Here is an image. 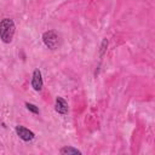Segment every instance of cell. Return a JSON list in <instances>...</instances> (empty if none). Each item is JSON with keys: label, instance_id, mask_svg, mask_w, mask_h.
Segmentation results:
<instances>
[{"label": "cell", "instance_id": "cell-1", "mask_svg": "<svg viewBox=\"0 0 155 155\" xmlns=\"http://www.w3.org/2000/svg\"><path fill=\"white\" fill-rule=\"evenodd\" d=\"M15 31H16V25L13 19L4 18L0 22V40L4 44H10L12 41Z\"/></svg>", "mask_w": 155, "mask_h": 155}, {"label": "cell", "instance_id": "cell-2", "mask_svg": "<svg viewBox=\"0 0 155 155\" xmlns=\"http://www.w3.org/2000/svg\"><path fill=\"white\" fill-rule=\"evenodd\" d=\"M42 41L45 44V46L50 50H56L59 46V35L57 34L56 30H47L42 34Z\"/></svg>", "mask_w": 155, "mask_h": 155}, {"label": "cell", "instance_id": "cell-3", "mask_svg": "<svg viewBox=\"0 0 155 155\" xmlns=\"http://www.w3.org/2000/svg\"><path fill=\"white\" fill-rule=\"evenodd\" d=\"M15 131H16L17 136H18L22 140H24V142H31V140L35 138L34 132L30 131L29 128L24 127V126H21V125L16 126V127H15Z\"/></svg>", "mask_w": 155, "mask_h": 155}, {"label": "cell", "instance_id": "cell-4", "mask_svg": "<svg viewBox=\"0 0 155 155\" xmlns=\"http://www.w3.org/2000/svg\"><path fill=\"white\" fill-rule=\"evenodd\" d=\"M31 87L36 91V92H40L44 87V81H42V76H41V71L39 68H36L34 71H33V75H31Z\"/></svg>", "mask_w": 155, "mask_h": 155}, {"label": "cell", "instance_id": "cell-5", "mask_svg": "<svg viewBox=\"0 0 155 155\" xmlns=\"http://www.w3.org/2000/svg\"><path fill=\"white\" fill-rule=\"evenodd\" d=\"M54 110H56L58 114H62V115L68 114L69 108H68L67 101L63 99L62 97H57V98H56V103H54Z\"/></svg>", "mask_w": 155, "mask_h": 155}, {"label": "cell", "instance_id": "cell-6", "mask_svg": "<svg viewBox=\"0 0 155 155\" xmlns=\"http://www.w3.org/2000/svg\"><path fill=\"white\" fill-rule=\"evenodd\" d=\"M59 153L63 154V155H69V154H73V155H81V154H82L79 149L73 148V147H68V145L61 148V149H59Z\"/></svg>", "mask_w": 155, "mask_h": 155}, {"label": "cell", "instance_id": "cell-7", "mask_svg": "<svg viewBox=\"0 0 155 155\" xmlns=\"http://www.w3.org/2000/svg\"><path fill=\"white\" fill-rule=\"evenodd\" d=\"M25 108L29 110V111H31L33 114H39L40 113V110H39V108L35 105V104H33V103H29V102H25Z\"/></svg>", "mask_w": 155, "mask_h": 155}, {"label": "cell", "instance_id": "cell-8", "mask_svg": "<svg viewBox=\"0 0 155 155\" xmlns=\"http://www.w3.org/2000/svg\"><path fill=\"white\" fill-rule=\"evenodd\" d=\"M107 47H108V40H107V39H103V40H102V45H101V56L104 54Z\"/></svg>", "mask_w": 155, "mask_h": 155}]
</instances>
